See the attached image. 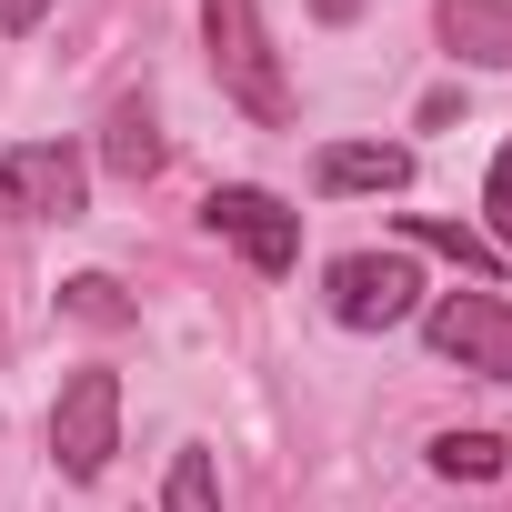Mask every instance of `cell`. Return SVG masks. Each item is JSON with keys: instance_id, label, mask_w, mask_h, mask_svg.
<instances>
[{"instance_id": "obj_13", "label": "cell", "mask_w": 512, "mask_h": 512, "mask_svg": "<svg viewBox=\"0 0 512 512\" xmlns=\"http://www.w3.org/2000/svg\"><path fill=\"white\" fill-rule=\"evenodd\" d=\"M61 312H81V322L121 332V322H131V292H121L111 272H81V282H61Z\"/></svg>"}, {"instance_id": "obj_4", "label": "cell", "mask_w": 512, "mask_h": 512, "mask_svg": "<svg viewBox=\"0 0 512 512\" xmlns=\"http://www.w3.org/2000/svg\"><path fill=\"white\" fill-rule=\"evenodd\" d=\"M322 302H332V322H342V332H392V322H412L422 272L402 262V251H342L332 282H322Z\"/></svg>"}, {"instance_id": "obj_2", "label": "cell", "mask_w": 512, "mask_h": 512, "mask_svg": "<svg viewBox=\"0 0 512 512\" xmlns=\"http://www.w3.org/2000/svg\"><path fill=\"white\" fill-rule=\"evenodd\" d=\"M111 452H121V372L81 362V372L61 382V402H51V462H61L71 482H101Z\"/></svg>"}, {"instance_id": "obj_7", "label": "cell", "mask_w": 512, "mask_h": 512, "mask_svg": "<svg viewBox=\"0 0 512 512\" xmlns=\"http://www.w3.org/2000/svg\"><path fill=\"white\" fill-rule=\"evenodd\" d=\"M312 181L342 201V191H402L412 181V151L402 141H332L322 161H312Z\"/></svg>"}, {"instance_id": "obj_12", "label": "cell", "mask_w": 512, "mask_h": 512, "mask_svg": "<svg viewBox=\"0 0 512 512\" xmlns=\"http://www.w3.org/2000/svg\"><path fill=\"white\" fill-rule=\"evenodd\" d=\"M412 241H422V251H452V262H462V272H482V282L502 272V251H492L482 231H462V221H432V211H422V221H412Z\"/></svg>"}, {"instance_id": "obj_1", "label": "cell", "mask_w": 512, "mask_h": 512, "mask_svg": "<svg viewBox=\"0 0 512 512\" xmlns=\"http://www.w3.org/2000/svg\"><path fill=\"white\" fill-rule=\"evenodd\" d=\"M201 41H211L221 101H241L251 121H292V81H282L272 31H262V0H201Z\"/></svg>"}, {"instance_id": "obj_15", "label": "cell", "mask_w": 512, "mask_h": 512, "mask_svg": "<svg viewBox=\"0 0 512 512\" xmlns=\"http://www.w3.org/2000/svg\"><path fill=\"white\" fill-rule=\"evenodd\" d=\"M41 21H51V0H0V31H11V41L41 31Z\"/></svg>"}, {"instance_id": "obj_10", "label": "cell", "mask_w": 512, "mask_h": 512, "mask_svg": "<svg viewBox=\"0 0 512 512\" xmlns=\"http://www.w3.org/2000/svg\"><path fill=\"white\" fill-rule=\"evenodd\" d=\"M432 472H442V482H492V472H502V442H492V432H442V442H432Z\"/></svg>"}, {"instance_id": "obj_11", "label": "cell", "mask_w": 512, "mask_h": 512, "mask_svg": "<svg viewBox=\"0 0 512 512\" xmlns=\"http://www.w3.org/2000/svg\"><path fill=\"white\" fill-rule=\"evenodd\" d=\"M161 512H221V472H211V452H171Z\"/></svg>"}, {"instance_id": "obj_8", "label": "cell", "mask_w": 512, "mask_h": 512, "mask_svg": "<svg viewBox=\"0 0 512 512\" xmlns=\"http://www.w3.org/2000/svg\"><path fill=\"white\" fill-rule=\"evenodd\" d=\"M432 21H442V41H452L462 61L512 71V0H432Z\"/></svg>"}, {"instance_id": "obj_14", "label": "cell", "mask_w": 512, "mask_h": 512, "mask_svg": "<svg viewBox=\"0 0 512 512\" xmlns=\"http://www.w3.org/2000/svg\"><path fill=\"white\" fill-rule=\"evenodd\" d=\"M482 211H492V241H502V262H512V151L492 161V181H482Z\"/></svg>"}, {"instance_id": "obj_6", "label": "cell", "mask_w": 512, "mask_h": 512, "mask_svg": "<svg viewBox=\"0 0 512 512\" xmlns=\"http://www.w3.org/2000/svg\"><path fill=\"white\" fill-rule=\"evenodd\" d=\"M201 221H211V231L241 251L251 272H272V282L302 262V211H282L272 191H251V181H221V191L201 201Z\"/></svg>"}, {"instance_id": "obj_3", "label": "cell", "mask_w": 512, "mask_h": 512, "mask_svg": "<svg viewBox=\"0 0 512 512\" xmlns=\"http://www.w3.org/2000/svg\"><path fill=\"white\" fill-rule=\"evenodd\" d=\"M81 211H91V161L71 141L0 151V221H81Z\"/></svg>"}, {"instance_id": "obj_9", "label": "cell", "mask_w": 512, "mask_h": 512, "mask_svg": "<svg viewBox=\"0 0 512 512\" xmlns=\"http://www.w3.org/2000/svg\"><path fill=\"white\" fill-rule=\"evenodd\" d=\"M101 161H111L121 181H151V171H161V121H151L141 101H121V111L101 121Z\"/></svg>"}, {"instance_id": "obj_5", "label": "cell", "mask_w": 512, "mask_h": 512, "mask_svg": "<svg viewBox=\"0 0 512 512\" xmlns=\"http://www.w3.org/2000/svg\"><path fill=\"white\" fill-rule=\"evenodd\" d=\"M422 342H432L442 362L482 372V382H512V302H502V292H442V302L422 312Z\"/></svg>"}]
</instances>
